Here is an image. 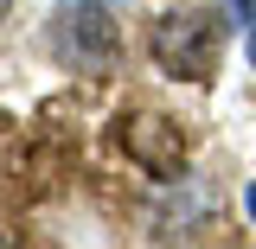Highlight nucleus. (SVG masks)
I'll use <instances>...</instances> for the list:
<instances>
[{
  "label": "nucleus",
  "mask_w": 256,
  "mask_h": 249,
  "mask_svg": "<svg viewBox=\"0 0 256 249\" xmlns=\"http://www.w3.org/2000/svg\"><path fill=\"white\" fill-rule=\"evenodd\" d=\"M148 51H154V64L166 77L205 83V77H218L224 26H218V13H205V6H173V13H160V26L148 32Z\"/></svg>",
  "instance_id": "1"
},
{
  "label": "nucleus",
  "mask_w": 256,
  "mask_h": 249,
  "mask_svg": "<svg viewBox=\"0 0 256 249\" xmlns=\"http://www.w3.org/2000/svg\"><path fill=\"white\" fill-rule=\"evenodd\" d=\"M52 58L77 77H102L116 64V26L102 6H58L52 13Z\"/></svg>",
  "instance_id": "2"
},
{
  "label": "nucleus",
  "mask_w": 256,
  "mask_h": 249,
  "mask_svg": "<svg viewBox=\"0 0 256 249\" xmlns=\"http://www.w3.org/2000/svg\"><path fill=\"white\" fill-rule=\"evenodd\" d=\"M122 147L154 179H166V173L186 166V134H180V122H166V115H122Z\"/></svg>",
  "instance_id": "3"
},
{
  "label": "nucleus",
  "mask_w": 256,
  "mask_h": 249,
  "mask_svg": "<svg viewBox=\"0 0 256 249\" xmlns=\"http://www.w3.org/2000/svg\"><path fill=\"white\" fill-rule=\"evenodd\" d=\"M230 13H237V26H244V51L256 64V0H230Z\"/></svg>",
  "instance_id": "4"
},
{
  "label": "nucleus",
  "mask_w": 256,
  "mask_h": 249,
  "mask_svg": "<svg viewBox=\"0 0 256 249\" xmlns=\"http://www.w3.org/2000/svg\"><path fill=\"white\" fill-rule=\"evenodd\" d=\"M6 6H13V0H0V19H6Z\"/></svg>",
  "instance_id": "5"
}]
</instances>
